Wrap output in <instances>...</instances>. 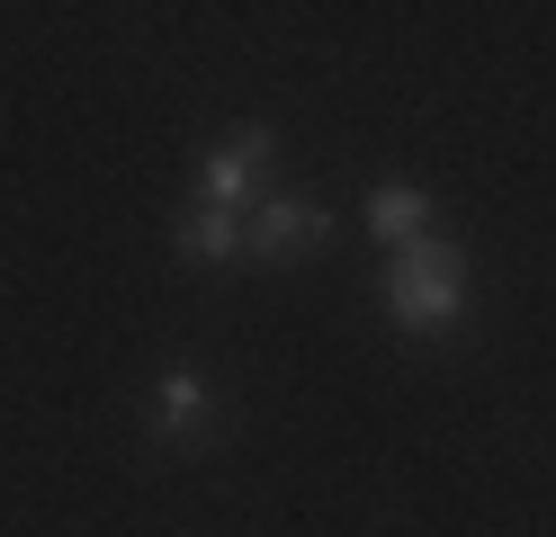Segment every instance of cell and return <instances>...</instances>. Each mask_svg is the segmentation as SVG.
<instances>
[{
  "label": "cell",
  "instance_id": "obj_1",
  "mask_svg": "<svg viewBox=\"0 0 556 537\" xmlns=\"http://www.w3.org/2000/svg\"><path fill=\"white\" fill-rule=\"evenodd\" d=\"M387 314L404 322V332H448V322L467 314V260H458V242H404L395 260H387Z\"/></svg>",
  "mask_w": 556,
  "mask_h": 537
},
{
  "label": "cell",
  "instance_id": "obj_2",
  "mask_svg": "<svg viewBox=\"0 0 556 537\" xmlns=\"http://www.w3.org/2000/svg\"><path fill=\"white\" fill-rule=\"evenodd\" d=\"M242 225H252V251H261V260H315L324 233H332V215H324L315 197H261Z\"/></svg>",
  "mask_w": 556,
  "mask_h": 537
},
{
  "label": "cell",
  "instance_id": "obj_3",
  "mask_svg": "<svg viewBox=\"0 0 556 537\" xmlns=\"http://www.w3.org/2000/svg\"><path fill=\"white\" fill-rule=\"evenodd\" d=\"M216 430V394H206V376L189 368V358H170V368L153 376V439L162 448H189Z\"/></svg>",
  "mask_w": 556,
  "mask_h": 537
},
{
  "label": "cell",
  "instance_id": "obj_4",
  "mask_svg": "<svg viewBox=\"0 0 556 537\" xmlns=\"http://www.w3.org/2000/svg\"><path fill=\"white\" fill-rule=\"evenodd\" d=\"M233 251H252V225L225 206H189L180 215V260H233Z\"/></svg>",
  "mask_w": 556,
  "mask_h": 537
},
{
  "label": "cell",
  "instance_id": "obj_5",
  "mask_svg": "<svg viewBox=\"0 0 556 537\" xmlns=\"http://www.w3.org/2000/svg\"><path fill=\"white\" fill-rule=\"evenodd\" d=\"M422 225H431V197H422V189H377V197H368V233L387 242V251L422 242Z\"/></svg>",
  "mask_w": 556,
  "mask_h": 537
}]
</instances>
